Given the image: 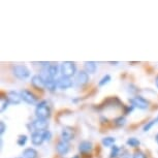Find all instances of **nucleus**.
I'll use <instances>...</instances> for the list:
<instances>
[{"instance_id":"1","label":"nucleus","mask_w":158,"mask_h":158,"mask_svg":"<svg viewBox=\"0 0 158 158\" xmlns=\"http://www.w3.org/2000/svg\"><path fill=\"white\" fill-rule=\"evenodd\" d=\"M35 115H36L37 119H46L49 118L51 116V110L48 106L47 101H41L37 104L36 109H35Z\"/></svg>"},{"instance_id":"2","label":"nucleus","mask_w":158,"mask_h":158,"mask_svg":"<svg viewBox=\"0 0 158 158\" xmlns=\"http://www.w3.org/2000/svg\"><path fill=\"white\" fill-rule=\"evenodd\" d=\"M76 70H77L76 64L71 61H65L60 66V71L62 73V77H73L74 76V73H76Z\"/></svg>"},{"instance_id":"3","label":"nucleus","mask_w":158,"mask_h":158,"mask_svg":"<svg viewBox=\"0 0 158 158\" xmlns=\"http://www.w3.org/2000/svg\"><path fill=\"white\" fill-rule=\"evenodd\" d=\"M13 73L15 74V77H17L18 79H20V80H25L30 76V70L28 69V67L22 64L14 66Z\"/></svg>"},{"instance_id":"4","label":"nucleus","mask_w":158,"mask_h":158,"mask_svg":"<svg viewBox=\"0 0 158 158\" xmlns=\"http://www.w3.org/2000/svg\"><path fill=\"white\" fill-rule=\"evenodd\" d=\"M130 102L132 103L133 106L139 108V110H146L149 106V102L142 96H136L135 98H132V99H130Z\"/></svg>"},{"instance_id":"5","label":"nucleus","mask_w":158,"mask_h":158,"mask_svg":"<svg viewBox=\"0 0 158 158\" xmlns=\"http://www.w3.org/2000/svg\"><path fill=\"white\" fill-rule=\"evenodd\" d=\"M32 126L35 130H37L38 132L40 131H46L49 127V122H48L46 119H36L35 121L32 122Z\"/></svg>"},{"instance_id":"6","label":"nucleus","mask_w":158,"mask_h":158,"mask_svg":"<svg viewBox=\"0 0 158 158\" xmlns=\"http://www.w3.org/2000/svg\"><path fill=\"white\" fill-rule=\"evenodd\" d=\"M74 138V130L71 127H64L61 131V139L64 142H69Z\"/></svg>"},{"instance_id":"7","label":"nucleus","mask_w":158,"mask_h":158,"mask_svg":"<svg viewBox=\"0 0 158 158\" xmlns=\"http://www.w3.org/2000/svg\"><path fill=\"white\" fill-rule=\"evenodd\" d=\"M21 97L22 99L27 102L29 104H33L35 101H36V97L33 93H31L29 90H22L21 91Z\"/></svg>"},{"instance_id":"8","label":"nucleus","mask_w":158,"mask_h":158,"mask_svg":"<svg viewBox=\"0 0 158 158\" xmlns=\"http://www.w3.org/2000/svg\"><path fill=\"white\" fill-rule=\"evenodd\" d=\"M31 84L34 88H36L37 90H43L46 88V83L40 76H33L31 79Z\"/></svg>"},{"instance_id":"9","label":"nucleus","mask_w":158,"mask_h":158,"mask_svg":"<svg viewBox=\"0 0 158 158\" xmlns=\"http://www.w3.org/2000/svg\"><path fill=\"white\" fill-rule=\"evenodd\" d=\"M57 86L60 89H68L73 86V81L70 80V77H61L58 79L57 81Z\"/></svg>"},{"instance_id":"10","label":"nucleus","mask_w":158,"mask_h":158,"mask_svg":"<svg viewBox=\"0 0 158 158\" xmlns=\"http://www.w3.org/2000/svg\"><path fill=\"white\" fill-rule=\"evenodd\" d=\"M7 100L11 104H19L21 100H22V97H21V95L18 92L10 91L7 93Z\"/></svg>"},{"instance_id":"11","label":"nucleus","mask_w":158,"mask_h":158,"mask_svg":"<svg viewBox=\"0 0 158 158\" xmlns=\"http://www.w3.org/2000/svg\"><path fill=\"white\" fill-rule=\"evenodd\" d=\"M56 149H57V152L59 154L65 155L68 153V151H69V144H68L67 142H64L61 139L60 142H58L57 146H56Z\"/></svg>"},{"instance_id":"12","label":"nucleus","mask_w":158,"mask_h":158,"mask_svg":"<svg viewBox=\"0 0 158 158\" xmlns=\"http://www.w3.org/2000/svg\"><path fill=\"white\" fill-rule=\"evenodd\" d=\"M77 84L81 85V86H84V85L87 84V83L89 82L88 73H86V71H84V70L80 71L77 76Z\"/></svg>"},{"instance_id":"13","label":"nucleus","mask_w":158,"mask_h":158,"mask_svg":"<svg viewBox=\"0 0 158 158\" xmlns=\"http://www.w3.org/2000/svg\"><path fill=\"white\" fill-rule=\"evenodd\" d=\"M44 135H43V132H38V131H36V132L32 133L31 135V142L32 144L35 145V146H40L44 143Z\"/></svg>"},{"instance_id":"14","label":"nucleus","mask_w":158,"mask_h":158,"mask_svg":"<svg viewBox=\"0 0 158 158\" xmlns=\"http://www.w3.org/2000/svg\"><path fill=\"white\" fill-rule=\"evenodd\" d=\"M79 150L81 153H88V152H90L92 150V143L88 141L82 142L79 145Z\"/></svg>"},{"instance_id":"15","label":"nucleus","mask_w":158,"mask_h":158,"mask_svg":"<svg viewBox=\"0 0 158 158\" xmlns=\"http://www.w3.org/2000/svg\"><path fill=\"white\" fill-rule=\"evenodd\" d=\"M23 156H24V158H37L38 153H37V151L33 148H27V149L24 150Z\"/></svg>"},{"instance_id":"16","label":"nucleus","mask_w":158,"mask_h":158,"mask_svg":"<svg viewBox=\"0 0 158 158\" xmlns=\"http://www.w3.org/2000/svg\"><path fill=\"white\" fill-rule=\"evenodd\" d=\"M84 66H85L86 73H94L97 69V65L94 61H86L84 63Z\"/></svg>"},{"instance_id":"17","label":"nucleus","mask_w":158,"mask_h":158,"mask_svg":"<svg viewBox=\"0 0 158 158\" xmlns=\"http://www.w3.org/2000/svg\"><path fill=\"white\" fill-rule=\"evenodd\" d=\"M47 69H48V71H49V73L51 74V77H52L53 79H54V77L58 74V66L56 64L49 65Z\"/></svg>"},{"instance_id":"18","label":"nucleus","mask_w":158,"mask_h":158,"mask_svg":"<svg viewBox=\"0 0 158 158\" xmlns=\"http://www.w3.org/2000/svg\"><path fill=\"white\" fill-rule=\"evenodd\" d=\"M115 141L116 139L112 136H108V138H103L102 139V145L106 146V147H110V146H113L115 144Z\"/></svg>"},{"instance_id":"19","label":"nucleus","mask_w":158,"mask_h":158,"mask_svg":"<svg viewBox=\"0 0 158 158\" xmlns=\"http://www.w3.org/2000/svg\"><path fill=\"white\" fill-rule=\"evenodd\" d=\"M56 87H58V86H57V82H55L54 80H51V81L46 82V88L48 89V90L55 91Z\"/></svg>"},{"instance_id":"20","label":"nucleus","mask_w":158,"mask_h":158,"mask_svg":"<svg viewBox=\"0 0 158 158\" xmlns=\"http://www.w3.org/2000/svg\"><path fill=\"white\" fill-rule=\"evenodd\" d=\"M127 145L128 146H130V147H138V146H139V141L138 139H135V138H130V139H127Z\"/></svg>"},{"instance_id":"21","label":"nucleus","mask_w":158,"mask_h":158,"mask_svg":"<svg viewBox=\"0 0 158 158\" xmlns=\"http://www.w3.org/2000/svg\"><path fill=\"white\" fill-rule=\"evenodd\" d=\"M115 125L116 126H118V127H122V126H124L125 123H126V119H125V117H118V118H116L115 119Z\"/></svg>"},{"instance_id":"22","label":"nucleus","mask_w":158,"mask_h":158,"mask_svg":"<svg viewBox=\"0 0 158 158\" xmlns=\"http://www.w3.org/2000/svg\"><path fill=\"white\" fill-rule=\"evenodd\" d=\"M111 76H110V74H106V76H104L102 79L100 80L99 81V83H98V85H99V87H102V86H104L106 84H108V83L111 81Z\"/></svg>"},{"instance_id":"23","label":"nucleus","mask_w":158,"mask_h":158,"mask_svg":"<svg viewBox=\"0 0 158 158\" xmlns=\"http://www.w3.org/2000/svg\"><path fill=\"white\" fill-rule=\"evenodd\" d=\"M26 142H27V136H26L25 135H19V138H18V145L19 146H24L26 144Z\"/></svg>"},{"instance_id":"24","label":"nucleus","mask_w":158,"mask_h":158,"mask_svg":"<svg viewBox=\"0 0 158 158\" xmlns=\"http://www.w3.org/2000/svg\"><path fill=\"white\" fill-rule=\"evenodd\" d=\"M119 151H120V149H119L118 146H114V147L112 148V152H111V158H115L118 156L119 154Z\"/></svg>"},{"instance_id":"25","label":"nucleus","mask_w":158,"mask_h":158,"mask_svg":"<svg viewBox=\"0 0 158 158\" xmlns=\"http://www.w3.org/2000/svg\"><path fill=\"white\" fill-rule=\"evenodd\" d=\"M156 123H157V122H156V119H154V120L150 121L149 123H147V124H146L145 126H144V131H149L152 127H153V125H154V124H156Z\"/></svg>"},{"instance_id":"26","label":"nucleus","mask_w":158,"mask_h":158,"mask_svg":"<svg viewBox=\"0 0 158 158\" xmlns=\"http://www.w3.org/2000/svg\"><path fill=\"white\" fill-rule=\"evenodd\" d=\"M132 158H147V156H146V154L144 153V152H142L141 150H138V151L135 152Z\"/></svg>"},{"instance_id":"27","label":"nucleus","mask_w":158,"mask_h":158,"mask_svg":"<svg viewBox=\"0 0 158 158\" xmlns=\"http://www.w3.org/2000/svg\"><path fill=\"white\" fill-rule=\"evenodd\" d=\"M8 100L7 99H3V98H2L1 99V113H3L5 110L7 109V106H8Z\"/></svg>"},{"instance_id":"28","label":"nucleus","mask_w":158,"mask_h":158,"mask_svg":"<svg viewBox=\"0 0 158 158\" xmlns=\"http://www.w3.org/2000/svg\"><path fill=\"white\" fill-rule=\"evenodd\" d=\"M43 135H44V141H50V139H51V132H50L49 130L44 131V132H43Z\"/></svg>"},{"instance_id":"29","label":"nucleus","mask_w":158,"mask_h":158,"mask_svg":"<svg viewBox=\"0 0 158 158\" xmlns=\"http://www.w3.org/2000/svg\"><path fill=\"white\" fill-rule=\"evenodd\" d=\"M0 132H1V135H3L4 133V131H5V129H6V126H5V124H4V122L3 121H1L0 122Z\"/></svg>"},{"instance_id":"30","label":"nucleus","mask_w":158,"mask_h":158,"mask_svg":"<svg viewBox=\"0 0 158 158\" xmlns=\"http://www.w3.org/2000/svg\"><path fill=\"white\" fill-rule=\"evenodd\" d=\"M33 64H38V65H49V62H33Z\"/></svg>"},{"instance_id":"31","label":"nucleus","mask_w":158,"mask_h":158,"mask_svg":"<svg viewBox=\"0 0 158 158\" xmlns=\"http://www.w3.org/2000/svg\"><path fill=\"white\" fill-rule=\"evenodd\" d=\"M155 83H156V86H157V88H158V76L156 77V80H155Z\"/></svg>"},{"instance_id":"32","label":"nucleus","mask_w":158,"mask_h":158,"mask_svg":"<svg viewBox=\"0 0 158 158\" xmlns=\"http://www.w3.org/2000/svg\"><path fill=\"white\" fill-rule=\"evenodd\" d=\"M111 64H113V65H117L118 64V62H110Z\"/></svg>"},{"instance_id":"33","label":"nucleus","mask_w":158,"mask_h":158,"mask_svg":"<svg viewBox=\"0 0 158 158\" xmlns=\"http://www.w3.org/2000/svg\"><path fill=\"white\" fill-rule=\"evenodd\" d=\"M155 139H156V142H157V144H158V133H157V135L155 136Z\"/></svg>"},{"instance_id":"34","label":"nucleus","mask_w":158,"mask_h":158,"mask_svg":"<svg viewBox=\"0 0 158 158\" xmlns=\"http://www.w3.org/2000/svg\"><path fill=\"white\" fill-rule=\"evenodd\" d=\"M156 122H157V123H158V117L156 118Z\"/></svg>"},{"instance_id":"35","label":"nucleus","mask_w":158,"mask_h":158,"mask_svg":"<svg viewBox=\"0 0 158 158\" xmlns=\"http://www.w3.org/2000/svg\"><path fill=\"white\" fill-rule=\"evenodd\" d=\"M74 158H79V157H77V156H76V157H74Z\"/></svg>"},{"instance_id":"36","label":"nucleus","mask_w":158,"mask_h":158,"mask_svg":"<svg viewBox=\"0 0 158 158\" xmlns=\"http://www.w3.org/2000/svg\"><path fill=\"white\" fill-rule=\"evenodd\" d=\"M18 158H22V157H18Z\"/></svg>"}]
</instances>
